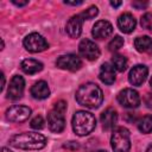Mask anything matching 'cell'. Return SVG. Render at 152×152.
<instances>
[{"label":"cell","mask_w":152,"mask_h":152,"mask_svg":"<svg viewBox=\"0 0 152 152\" xmlns=\"http://www.w3.org/2000/svg\"><path fill=\"white\" fill-rule=\"evenodd\" d=\"M95 152H107V151H104V150H99V151H95Z\"/></svg>","instance_id":"37"},{"label":"cell","mask_w":152,"mask_h":152,"mask_svg":"<svg viewBox=\"0 0 152 152\" xmlns=\"http://www.w3.org/2000/svg\"><path fill=\"white\" fill-rule=\"evenodd\" d=\"M20 68L25 74L33 75V74H37L40 70H43V63L37 59H33V58H26L21 62Z\"/></svg>","instance_id":"18"},{"label":"cell","mask_w":152,"mask_h":152,"mask_svg":"<svg viewBox=\"0 0 152 152\" xmlns=\"http://www.w3.org/2000/svg\"><path fill=\"white\" fill-rule=\"evenodd\" d=\"M150 86H151V88H152V77H151V80H150Z\"/></svg>","instance_id":"38"},{"label":"cell","mask_w":152,"mask_h":152,"mask_svg":"<svg viewBox=\"0 0 152 152\" xmlns=\"http://www.w3.org/2000/svg\"><path fill=\"white\" fill-rule=\"evenodd\" d=\"M140 24L144 28H146L148 31H152V14L151 13H145L140 19Z\"/></svg>","instance_id":"24"},{"label":"cell","mask_w":152,"mask_h":152,"mask_svg":"<svg viewBox=\"0 0 152 152\" xmlns=\"http://www.w3.org/2000/svg\"><path fill=\"white\" fill-rule=\"evenodd\" d=\"M80 53L88 61H96L100 57V49L99 46L90 39H83L81 40L78 45Z\"/></svg>","instance_id":"8"},{"label":"cell","mask_w":152,"mask_h":152,"mask_svg":"<svg viewBox=\"0 0 152 152\" xmlns=\"http://www.w3.org/2000/svg\"><path fill=\"white\" fill-rule=\"evenodd\" d=\"M46 142V137L36 132L19 133L10 139V144L20 150H42Z\"/></svg>","instance_id":"2"},{"label":"cell","mask_w":152,"mask_h":152,"mask_svg":"<svg viewBox=\"0 0 152 152\" xmlns=\"http://www.w3.org/2000/svg\"><path fill=\"white\" fill-rule=\"evenodd\" d=\"M64 4H66V5H72V6H78V5H82L83 1H64Z\"/></svg>","instance_id":"32"},{"label":"cell","mask_w":152,"mask_h":152,"mask_svg":"<svg viewBox=\"0 0 152 152\" xmlns=\"http://www.w3.org/2000/svg\"><path fill=\"white\" fill-rule=\"evenodd\" d=\"M113 33V26L107 20H99L95 23L91 30V34L96 39H104Z\"/></svg>","instance_id":"13"},{"label":"cell","mask_w":152,"mask_h":152,"mask_svg":"<svg viewBox=\"0 0 152 152\" xmlns=\"http://www.w3.org/2000/svg\"><path fill=\"white\" fill-rule=\"evenodd\" d=\"M25 89V81L21 76L15 75L10 82L8 90H7V97L11 100H18L23 96Z\"/></svg>","instance_id":"10"},{"label":"cell","mask_w":152,"mask_h":152,"mask_svg":"<svg viewBox=\"0 0 152 152\" xmlns=\"http://www.w3.org/2000/svg\"><path fill=\"white\" fill-rule=\"evenodd\" d=\"M127 58L122 55H114L112 58V65L118 71H124L127 68Z\"/></svg>","instance_id":"22"},{"label":"cell","mask_w":152,"mask_h":152,"mask_svg":"<svg viewBox=\"0 0 152 152\" xmlns=\"http://www.w3.org/2000/svg\"><path fill=\"white\" fill-rule=\"evenodd\" d=\"M76 101L86 108H99L103 101L101 88L95 83H84L76 91Z\"/></svg>","instance_id":"1"},{"label":"cell","mask_w":152,"mask_h":152,"mask_svg":"<svg viewBox=\"0 0 152 152\" xmlns=\"http://www.w3.org/2000/svg\"><path fill=\"white\" fill-rule=\"evenodd\" d=\"M5 88V75L1 74V87H0V91H2Z\"/></svg>","instance_id":"33"},{"label":"cell","mask_w":152,"mask_h":152,"mask_svg":"<svg viewBox=\"0 0 152 152\" xmlns=\"http://www.w3.org/2000/svg\"><path fill=\"white\" fill-rule=\"evenodd\" d=\"M110 145L114 152H129L131 148L129 131L125 127L115 128L110 138Z\"/></svg>","instance_id":"4"},{"label":"cell","mask_w":152,"mask_h":152,"mask_svg":"<svg viewBox=\"0 0 152 152\" xmlns=\"http://www.w3.org/2000/svg\"><path fill=\"white\" fill-rule=\"evenodd\" d=\"M144 102H145V104H146V107H147V108L152 109V94H151V93H150V94H147V95L145 96Z\"/></svg>","instance_id":"28"},{"label":"cell","mask_w":152,"mask_h":152,"mask_svg":"<svg viewBox=\"0 0 152 152\" xmlns=\"http://www.w3.org/2000/svg\"><path fill=\"white\" fill-rule=\"evenodd\" d=\"M23 43H24L25 49L27 51H30V52H33V53L42 52V51H44V50H46L49 48V44L45 40V38L42 34L37 33V32H33V33L27 34L24 38V42Z\"/></svg>","instance_id":"5"},{"label":"cell","mask_w":152,"mask_h":152,"mask_svg":"<svg viewBox=\"0 0 152 152\" xmlns=\"http://www.w3.org/2000/svg\"><path fill=\"white\" fill-rule=\"evenodd\" d=\"M132 5H133V7H135V8H138V10H142V8H145V7L147 6V2H141V1H133V2H132Z\"/></svg>","instance_id":"29"},{"label":"cell","mask_w":152,"mask_h":152,"mask_svg":"<svg viewBox=\"0 0 152 152\" xmlns=\"http://www.w3.org/2000/svg\"><path fill=\"white\" fill-rule=\"evenodd\" d=\"M1 152H12L10 148H7V147H2L1 148Z\"/></svg>","instance_id":"35"},{"label":"cell","mask_w":152,"mask_h":152,"mask_svg":"<svg viewBox=\"0 0 152 152\" xmlns=\"http://www.w3.org/2000/svg\"><path fill=\"white\" fill-rule=\"evenodd\" d=\"M55 110H57V112L64 114V112L66 110V102H65V101H58V102H56V104H55Z\"/></svg>","instance_id":"27"},{"label":"cell","mask_w":152,"mask_h":152,"mask_svg":"<svg viewBox=\"0 0 152 152\" xmlns=\"http://www.w3.org/2000/svg\"><path fill=\"white\" fill-rule=\"evenodd\" d=\"M134 46L139 52L151 53L152 52V39L148 36H140V37L135 38Z\"/></svg>","instance_id":"20"},{"label":"cell","mask_w":152,"mask_h":152,"mask_svg":"<svg viewBox=\"0 0 152 152\" xmlns=\"http://www.w3.org/2000/svg\"><path fill=\"white\" fill-rule=\"evenodd\" d=\"M31 95L34 99L44 100L50 95V89L48 87V83L45 81H38L36 82L31 88Z\"/></svg>","instance_id":"19"},{"label":"cell","mask_w":152,"mask_h":152,"mask_svg":"<svg viewBox=\"0 0 152 152\" xmlns=\"http://www.w3.org/2000/svg\"><path fill=\"white\" fill-rule=\"evenodd\" d=\"M138 128L141 133H151L152 132V115H145L138 121Z\"/></svg>","instance_id":"21"},{"label":"cell","mask_w":152,"mask_h":152,"mask_svg":"<svg viewBox=\"0 0 152 152\" xmlns=\"http://www.w3.org/2000/svg\"><path fill=\"white\" fill-rule=\"evenodd\" d=\"M146 152H152V145H150V146L147 147V150H146Z\"/></svg>","instance_id":"36"},{"label":"cell","mask_w":152,"mask_h":152,"mask_svg":"<svg viewBox=\"0 0 152 152\" xmlns=\"http://www.w3.org/2000/svg\"><path fill=\"white\" fill-rule=\"evenodd\" d=\"M12 2L15 5V6H25V5H27L28 4V1H17V0H12Z\"/></svg>","instance_id":"31"},{"label":"cell","mask_w":152,"mask_h":152,"mask_svg":"<svg viewBox=\"0 0 152 152\" xmlns=\"http://www.w3.org/2000/svg\"><path fill=\"white\" fill-rule=\"evenodd\" d=\"M118 101L125 108H137L140 104V96L137 90L126 88L118 94Z\"/></svg>","instance_id":"6"},{"label":"cell","mask_w":152,"mask_h":152,"mask_svg":"<svg viewBox=\"0 0 152 152\" xmlns=\"http://www.w3.org/2000/svg\"><path fill=\"white\" fill-rule=\"evenodd\" d=\"M135 25L137 21L131 13H122L118 18V26L124 33H131L132 31H134Z\"/></svg>","instance_id":"15"},{"label":"cell","mask_w":152,"mask_h":152,"mask_svg":"<svg viewBox=\"0 0 152 152\" xmlns=\"http://www.w3.org/2000/svg\"><path fill=\"white\" fill-rule=\"evenodd\" d=\"M97 13H99V10H97V7L96 6H90L88 10H86L84 12H82L81 13V17L83 18V19H93V18H95L96 15H97Z\"/></svg>","instance_id":"25"},{"label":"cell","mask_w":152,"mask_h":152,"mask_svg":"<svg viewBox=\"0 0 152 152\" xmlns=\"http://www.w3.org/2000/svg\"><path fill=\"white\" fill-rule=\"evenodd\" d=\"M56 65L63 70L76 71V70L81 69L82 61L78 56H76L74 53H68V55H63V56L58 57L56 61Z\"/></svg>","instance_id":"7"},{"label":"cell","mask_w":152,"mask_h":152,"mask_svg":"<svg viewBox=\"0 0 152 152\" xmlns=\"http://www.w3.org/2000/svg\"><path fill=\"white\" fill-rule=\"evenodd\" d=\"M48 125L51 132L53 133H61L65 128V119L64 114L57 112V110H51L48 114Z\"/></svg>","instance_id":"12"},{"label":"cell","mask_w":152,"mask_h":152,"mask_svg":"<svg viewBox=\"0 0 152 152\" xmlns=\"http://www.w3.org/2000/svg\"><path fill=\"white\" fill-rule=\"evenodd\" d=\"M83 18L81 17V14H76V15H72L68 23H66V26H65V31L66 33L71 37V38H77L80 37L81 32H82V26H83Z\"/></svg>","instance_id":"14"},{"label":"cell","mask_w":152,"mask_h":152,"mask_svg":"<svg viewBox=\"0 0 152 152\" xmlns=\"http://www.w3.org/2000/svg\"><path fill=\"white\" fill-rule=\"evenodd\" d=\"M100 120H101L102 127L104 129H112V128H114V126L116 125V121H118L116 110L114 108H112V107L107 108L104 112H102V114L100 116Z\"/></svg>","instance_id":"16"},{"label":"cell","mask_w":152,"mask_h":152,"mask_svg":"<svg viewBox=\"0 0 152 152\" xmlns=\"http://www.w3.org/2000/svg\"><path fill=\"white\" fill-rule=\"evenodd\" d=\"M121 4H122L121 1H110V5H112L113 7H119Z\"/></svg>","instance_id":"34"},{"label":"cell","mask_w":152,"mask_h":152,"mask_svg":"<svg viewBox=\"0 0 152 152\" xmlns=\"http://www.w3.org/2000/svg\"><path fill=\"white\" fill-rule=\"evenodd\" d=\"M147 75H148L147 66H145L142 64H138L131 69V71L128 74V81L132 86H141L146 81Z\"/></svg>","instance_id":"11"},{"label":"cell","mask_w":152,"mask_h":152,"mask_svg":"<svg viewBox=\"0 0 152 152\" xmlns=\"http://www.w3.org/2000/svg\"><path fill=\"white\" fill-rule=\"evenodd\" d=\"M31 115V108L27 106H12L6 110L7 120L12 122H23Z\"/></svg>","instance_id":"9"},{"label":"cell","mask_w":152,"mask_h":152,"mask_svg":"<svg viewBox=\"0 0 152 152\" xmlns=\"http://www.w3.org/2000/svg\"><path fill=\"white\" fill-rule=\"evenodd\" d=\"M44 119L40 116V115H38V116H36V118H33L32 119V121H31V127L33 128V129H42L43 127H44Z\"/></svg>","instance_id":"26"},{"label":"cell","mask_w":152,"mask_h":152,"mask_svg":"<svg viewBox=\"0 0 152 152\" xmlns=\"http://www.w3.org/2000/svg\"><path fill=\"white\" fill-rule=\"evenodd\" d=\"M99 77L106 84L114 83V81H115V69H114V66L109 63H103L100 68Z\"/></svg>","instance_id":"17"},{"label":"cell","mask_w":152,"mask_h":152,"mask_svg":"<svg viewBox=\"0 0 152 152\" xmlns=\"http://www.w3.org/2000/svg\"><path fill=\"white\" fill-rule=\"evenodd\" d=\"M124 45V38L120 36H115L109 43H108V50L109 51H118Z\"/></svg>","instance_id":"23"},{"label":"cell","mask_w":152,"mask_h":152,"mask_svg":"<svg viewBox=\"0 0 152 152\" xmlns=\"http://www.w3.org/2000/svg\"><path fill=\"white\" fill-rule=\"evenodd\" d=\"M72 129L78 137L88 135L94 131L96 127V119L95 116L86 110H77L72 116Z\"/></svg>","instance_id":"3"},{"label":"cell","mask_w":152,"mask_h":152,"mask_svg":"<svg viewBox=\"0 0 152 152\" xmlns=\"http://www.w3.org/2000/svg\"><path fill=\"white\" fill-rule=\"evenodd\" d=\"M65 148H69V150H77L78 148V144L76 141H69L64 145Z\"/></svg>","instance_id":"30"}]
</instances>
